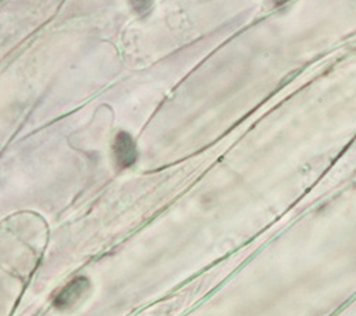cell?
I'll list each match as a JSON object with an SVG mask.
<instances>
[{"mask_svg":"<svg viewBox=\"0 0 356 316\" xmlns=\"http://www.w3.org/2000/svg\"><path fill=\"white\" fill-rule=\"evenodd\" d=\"M114 158L118 168H130L137 161L136 142L129 133H118L114 140Z\"/></svg>","mask_w":356,"mask_h":316,"instance_id":"cell-1","label":"cell"},{"mask_svg":"<svg viewBox=\"0 0 356 316\" xmlns=\"http://www.w3.org/2000/svg\"><path fill=\"white\" fill-rule=\"evenodd\" d=\"M88 286H90V282L87 281V278L84 276L74 278L60 292H58V295L54 299V305L60 309L74 305L87 292Z\"/></svg>","mask_w":356,"mask_h":316,"instance_id":"cell-2","label":"cell"},{"mask_svg":"<svg viewBox=\"0 0 356 316\" xmlns=\"http://www.w3.org/2000/svg\"><path fill=\"white\" fill-rule=\"evenodd\" d=\"M130 3L136 13L138 15H147L153 8V0H130Z\"/></svg>","mask_w":356,"mask_h":316,"instance_id":"cell-3","label":"cell"}]
</instances>
